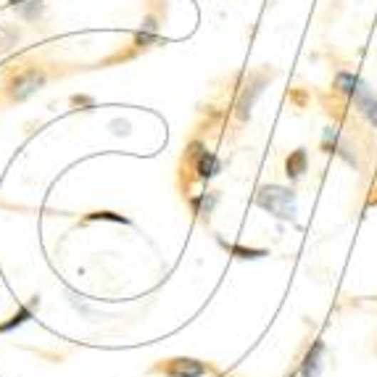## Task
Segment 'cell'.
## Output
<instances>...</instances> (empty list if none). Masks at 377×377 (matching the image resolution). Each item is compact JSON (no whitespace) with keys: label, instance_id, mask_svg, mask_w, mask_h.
<instances>
[{"label":"cell","instance_id":"6da1fadb","mask_svg":"<svg viewBox=\"0 0 377 377\" xmlns=\"http://www.w3.org/2000/svg\"><path fill=\"white\" fill-rule=\"evenodd\" d=\"M256 203H259L264 211H269L272 217H277V220H285V222L296 220V193H293L290 187H282V185H264V187H259Z\"/></svg>","mask_w":377,"mask_h":377},{"label":"cell","instance_id":"30bf717a","mask_svg":"<svg viewBox=\"0 0 377 377\" xmlns=\"http://www.w3.org/2000/svg\"><path fill=\"white\" fill-rule=\"evenodd\" d=\"M6 3H11V6L26 19L40 16V11H43V0H6Z\"/></svg>","mask_w":377,"mask_h":377},{"label":"cell","instance_id":"5b68a950","mask_svg":"<svg viewBox=\"0 0 377 377\" xmlns=\"http://www.w3.org/2000/svg\"><path fill=\"white\" fill-rule=\"evenodd\" d=\"M220 158L214 156L211 150H201V156H198V161H195V172H198V177L201 180H211V177L220 175Z\"/></svg>","mask_w":377,"mask_h":377},{"label":"cell","instance_id":"7a4b0ae2","mask_svg":"<svg viewBox=\"0 0 377 377\" xmlns=\"http://www.w3.org/2000/svg\"><path fill=\"white\" fill-rule=\"evenodd\" d=\"M43 85H45V71L24 69L9 79V95L11 100H26L29 95H35Z\"/></svg>","mask_w":377,"mask_h":377},{"label":"cell","instance_id":"277c9868","mask_svg":"<svg viewBox=\"0 0 377 377\" xmlns=\"http://www.w3.org/2000/svg\"><path fill=\"white\" fill-rule=\"evenodd\" d=\"M322 367H325V341L316 338V341L309 346L304 361H301L299 375L301 377H319L322 375Z\"/></svg>","mask_w":377,"mask_h":377},{"label":"cell","instance_id":"7c38bea8","mask_svg":"<svg viewBox=\"0 0 377 377\" xmlns=\"http://www.w3.org/2000/svg\"><path fill=\"white\" fill-rule=\"evenodd\" d=\"M90 222L95 220H108V222H122V224H130V220H124V217H119V214H111V211H93L88 217Z\"/></svg>","mask_w":377,"mask_h":377},{"label":"cell","instance_id":"8992f818","mask_svg":"<svg viewBox=\"0 0 377 377\" xmlns=\"http://www.w3.org/2000/svg\"><path fill=\"white\" fill-rule=\"evenodd\" d=\"M309 169V156L306 150L299 148L293 150L288 156V161H285V175H288V180H299V177H304V172Z\"/></svg>","mask_w":377,"mask_h":377},{"label":"cell","instance_id":"4fadbf2b","mask_svg":"<svg viewBox=\"0 0 377 377\" xmlns=\"http://www.w3.org/2000/svg\"><path fill=\"white\" fill-rule=\"evenodd\" d=\"M111 130H114L116 135H127V132H130V124L127 122H111Z\"/></svg>","mask_w":377,"mask_h":377},{"label":"cell","instance_id":"5bb4252c","mask_svg":"<svg viewBox=\"0 0 377 377\" xmlns=\"http://www.w3.org/2000/svg\"><path fill=\"white\" fill-rule=\"evenodd\" d=\"M290 377H296V375H290Z\"/></svg>","mask_w":377,"mask_h":377},{"label":"cell","instance_id":"3957f363","mask_svg":"<svg viewBox=\"0 0 377 377\" xmlns=\"http://www.w3.org/2000/svg\"><path fill=\"white\" fill-rule=\"evenodd\" d=\"M153 372H161L164 377H203L209 375V367L198 359H190V356H177V359H169L164 364H156Z\"/></svg>","mask_w":377,"mask_h":377},{"label":"cell","instance_id":"8fae6325","mask_svg":"<svg viewBox=\"0 0 377 377\" xmlns=\"http://www.w3.org/2000/svg\"><path fill=\"white\" fill-rule=\"evenodd\" d=\"M217 198H220V195H217V193L198 195V198H193V209H195V214H206V217H209L211 209H214V203H217Z\"/></svg>","mask_w":377,"mask_h":377},{"label":"cell","instance_id":"9c48e42d","mask_svg":"<svg viewBox=\"0 0 377 377\" xmlns=\"http://www.w3.org/2000/svg\"><path fill=\"white\" fill-rule=\"evenodd\" d=\"M220 243L232 256H237V259H264V256H269V251H264V248H246V246H235V243H224V240H220Z\"/></svg>","mask_w":377,"mask_h":377},{"label":"cell","instance_id":"ba28073f","mask_svg":"<svg viewBox=\"0 0 377 377\" xmlns=\"http://www.w3.org/2000/svg\"><path fill=\"white\" fill-rule=\"evenodd\" d=\"M35 316V304H26V306H19V311L14 316H11L9 322H3L0 325V333H11L14 327H21L24 322H29Z\"/></svg>","mask_w":377,"mask_h":377},{"label":"cell","instance_id":"52a82bcc","mask_svg":"<svg viewBox=\"0 0 377 377\" xmlns=\"http://www.w3.org/2000/svg\"><path fill=\"white\" fill-rule=\"evenodd\" d=\"M361 88V79L356 77V74H351V71H341L338 77H335V90L338 93H343V95H356V90Z\"/></svg>","mask_w":377,"mask_h":377}]
</instances>
